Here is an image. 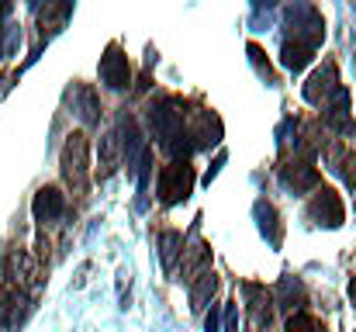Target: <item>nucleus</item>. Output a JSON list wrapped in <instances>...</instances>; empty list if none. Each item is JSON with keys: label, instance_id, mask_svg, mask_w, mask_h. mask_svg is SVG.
<instances>
[{"label": "nucleus", "instance_id": "nucleus-1", "mask_svg": "<svg viewBox=\"0 0 356 332\" xmlns=\"http://www.w3.org/2000/svg\"><path fill=\"white\" fill-rule=\"evenodd\" d=\"M194 191V166L187 159H173L170 166L159 170V180H156V194L163 205H180L187 201Z\"/></svg>", "mask_w": 356, "mask_h": 332}, {"label": "nucleus", "instance_id": "nucleus-2", "mask_svg": "<svg viewBox=\"0 0 356 332\" xmlns=\"http://www.w3.org/2000/svg\"><path fill=\"white\" fill-rule=\"evenodd\" d=\"M63 177L76 194L87 191V135L83 132H73L63 145Z\"/></svg>", "mask_w": 356, "mask_h": 332}, {"label": "nucleus", "instance_id": "nucleus-3", "mask_svg": "<svg viewBox=\"0 0 356 332\" xmlns=\"http://www.w3.org/2000/svg\"><path fill=\"white\" fill-rule=\"evenodd\" d=\"M308 219L325 225V228H339L343 225V201L332 187H318L312 205H308Z\"/></svg>", "mask_w": 356, "mask_h": 332}, {"label": "nucleus", "instance_id": "nucleus-4", "mask_svg": "<svg viewBox=\"0 0 356 332\" xmlns=\"http://www.w3.org/2000/svg\"><path fill=\"white\" fill-rule=\"evenodd\" d=\"M101 84L111 90H124L131 84V66L128 56L121 52L118 45H108V52L101 56Z\"/></svg>", "mask_w": 356, "mask_h": 332}, {"label": "nucleus", "instance_id": "nucleus-5", "mask_svg": "<svg viewBox=\"0 0 356 332\" xmlns=\"http://www.w3.org/2000/svg\"><path fill=\"white\" fill-rule=\"evenodd\" d=\"M31 212H35V219H38V221L63 219V215H66V194H63L59 187H42V191L35 194Z\"/></svg>", "mask_w": 356, "mask_h": 332}, {"label": "nucleus", "instance_id": "nucleus-6", "mask_svg": "<svg viewBox=\"0 0 356 332\" xmlns=\"http://www.w3.org/2000/svg\"><path fill=\"white\" fill-rule=\"evenodd\" d=\"M325 125L336 128L339 135H353V114H350V90L346 87H339L332 94V104L325 111Z\"/></svg>", "mask_w": 356, "mask_h": 332}, {"label": "nucleus", "instance_id": "nucleus-7", "mask_svg": "<svg viewBox=\"0 0 356 332\" xmlns=\"http://www.w3.org/2000/svg\"><path fill=\"white\" fill-rule=\"evenodd\" d=\"M339 90V77H336V66H325V70H315L312 73V80L305 84V97L312 101V104H322L329 94H336Z\"/></svg>", "mask_w": 356, "mask_h": 332}, {"label": "nucleus", "instance_id": "nucleus-8", "mask_svg": "<svg viewBox=\"0 0 356 332\" xmlns=\"http://www.w3.org/2000/svg\"><path fill=\"white\" fill-rule=\"evenodd\" d=\"M280 180H284V187H291L294 194H301V191H308V187L318 184V170L308 166V163H287L280 170Z\"/></svg>", "mask_w": 356, "mask_h": 332}, {"label": "nucleus", "instance_id": "nucleus-9", "mask_svg": "<svg viewBox=\"0 0 356 332\" xmlns=\"http://www.w3.org/2000/svg\"><path fill=\"white\" fill-rule=\"evenodd\" d=\"M256 219H259V232L270 239V246H280V239H284V228H280V219H277V208L270 205V201H256Z\"/></svg>", "mask_w": 356, "mask_h": 332}, {"label": "nucleus", "instance_id": "nucleus-10", "mask_svg": "<svg viewBox=\"0 0 356 332\" xmlns=\"http://www.w3.org/2000/svg\"><path fill=\"white\" fill-rule=\"evenodd\" d=\"M277 305L298 315L301 305H305V287H301L294 277H284V280H280V291H277Z\"/></svg>", "mask_w": 356, "mask_h": 332}, {"label": "nucleus", "instance_id": "nucleus-11", "mask_svg": "<svg viewBox=\"0 0 356 332\" xmlns=\"http://www.w3.org/2000/svg\"><path fill=\"white\" fill-rule=\"evenodd\" d=\"M184 249V235L180 232H159V260L166 270L177 267V253Z\"/></svg>", "mask_w": 356, "mask_h": 332}, {"label": "nucleus", "instance_id": "nucleus-12", "mask_svg": "<svg viewBox=\"0 0 356 332\" xmlns=\"http://www.w3.org/2000/svg\"><path fill=\"white\" fill-rule=\"evenodd\" d=\"M73 101H76V114L83 118V121H97L101 114V101H97V94L90 90V87H76L73 90Z\"/></svg>", "mask_w": 356, "mask_h": 332}, {"label": "nucleus", "instance_id": "nucleus-13", "mask_svg": "<svg viewBox=\"0 0 356 332\" xmlns=\"http://www.w3.org/2000/svg\"><path fill=\"white\" fill-rule=\"evenodd\" d=\"M215 287H218V277L208 270V274H201V280L191 287V305H194V312H201L204 305H208V298L215 294Z\"/></svg>", "mask_w": 356, "mask_h": 332}, {"label": "nucleus", "instance_id": "nucleus-14", "mask_svg": "<svg viewBox=\"0 0 356 332\" xmlns=\"http://www.w3.org/2000/svg\"><path fill=\"white\" fill-rule=\"evenodd\" d=\"M287 332H325V326H322L318 319H312V315L298 312V315H291V319H287Z\"/></svg>", "mask_w": 356, "mask_h": 332}, {"label": "nucleus", "instance_id": "nucleus-15", "mask_svg": "<svg viewBox=\"0 0 356 332\" xmlns=\"http://www.w3.org/2000/svg\"><path fill=\"white\" fill-rule=\"evenodd\" d=\"M17 42H21V31L14 24H0V59H7L17 49Z\"/></svg>", "mask_w": 356, "mask_h": 332}, {"label": "nucleus", "instance_id": "nucleus-16", "mask_svg": "<svg viewBox=\"0 0 356 332\" xmlns=\"http://www.w3.org/2000/svg\"><path fill=\"white\" fill-rule=\"evenodd\" d=\"M339 173H343L346 187H356V156L353 152H343V156H339Z\"/></svg>", "mask_w": 356, "mask_h": 332}, {"label": "nucleus", "instance_id": "nucleus-17", "mask_svg": "<svg viewBox=\"0 0 356 332\" xmlns=\"http://www.w3.org/2000/svg\"><path fill=\"white\" fill-rule=\"evenodd\" d=\"M204 329L218 332V305H211V312H208V319H204Z\"/></svg>", "mask_w": 356, "mask_h": 332}, {"label": "nucleus", "instance_id": "nucleus-18", "mask_svg": "<svg viewBox=\"0 0 356 332\" xmlns=\"http://www.w3.org/2000/svg\"><path fill=\"white\" fill-rule=\"evenodd\" d=\"M350 301H353V305H356V277H353V280H350Z\"/></svg>", "mask_w": 356, "mask_h": 332}]
</instances>
